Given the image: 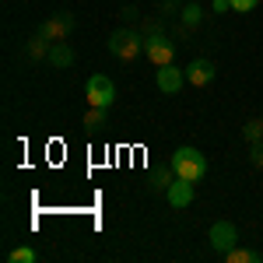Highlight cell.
Returning a JSON list of instances; mask_svg holds the SVG:
<instances>
[{"label":"cell","mask_w":263,"mask_h":263,"mask_svg":"<svg viewBox=\"0 0 263 263\" xmlns=\"http://www.w3.org/2000/svg\"><path fill=\"white\" fill-rule=\"evenodd\" d=\"M249 162L256 165V168H263V141H253V144H249Z\"/></svg>","instance_id":"18"},{"label":"cell","mask_w":263,"mask_h":263,"mask_svg":"<svg viewBox=\"0 0 263 263\" xmlns=\"http://www.w3.org/2000/svg\"><path fill=\"white\" fill-rule=\"evenodd\" d=\"M74 25H78V18L70 14V11H57V14H49V18L42 21V35L49 42H67L70 39V32H74Z\"/></svg>","instance_id":"5"},{"label":"cell","mask_w":263,"mask_h":263,"mask_svg":"<svg viewBox=\"0 0 263 263\" xmlns=\"http://www.w3.org/2000/svg\"><path fill=\"white\" fill-rule=\"evenodd\" d=\"M224 260H228V263H260L263 256L256 253V249H228Z\"/></svg>","instance_id":"15"},{"label":"cell","mask_w":263,"mask_h":263,"mask_svg":"<svg viewBox=\"0 0 263 263\" xmlns=\"http://www.w3.org/2000/svg\"><path fill=\"white\" fill-rule=\"evenodd\" d=\"M214 74H218V67L207 60V57H197V60H190V67H186V84L207 88V84L214 81Z\"/></svg>","instance_id":"7"},{"label":"cell","mask_w":263,"mask_h":263,"mask_svg":"<svg viewBox=\"0 0 263 263\" xmlns=\"http://www.w3.org/2000/svg\"><path fill=\"white\" fill-rule=\"evenodd\" d=\"M242 137L246 144H253V141H263V116H253V120L242 126Z\"/></svg>","instance_id":"16"},{"label":"cell","mask_w":263,"mask_h":263,"mask_svg":"<svg viewBox=\"0 0 263 263\" xmlns=\"http://www.w3.org/2000/svg\"><path fill=\"white\" fill-rule=\"evenodd\" d=\"M182 4H186V0H158V11H162V18H165V14L182 11Z\"/></svg>","instance_id":"19"},{"label":"cell","mask_w":263,"mask_h":263,"mask_svg":"<svg viewBox=\"0 0 263 263\" xmlns=\"http://www.w3.org/2000/svg\"><path fill=\"white\" fill-rule=\"evenodd\" d=\"M70 63H74V49H70V42H53V46H49V67L63 70V67H70Z\"/></svg>","instance_id":"12"},{"label":"cell","mask_w":263,"mask_h":263,"mask_svg":"<svg viewBox=\"0 0 263 263\" xmlns=\"http://www.w3.org/2000/svg\"><path fill=\"white\" fill-rule=\"evenodd\" d=\"M155 84L162 88V95H179L182 84H186V70H179V67H158V74H155Z\"/></svg>","instance_id":"8"},{"label":"cell","mask_w":263,"mask_h":263,"mask_svg":"<svg viewBox=\"0 0 263 263\" xmlns=\"http://www.w3.org/2000/svg\"><path fill=\"white\" fill-rule=\"evenodd\" d=\"M105 123H109V109L88 105V112H84V130H88L91 137H99L102 130H105Z\"/></svg>","instance_id":"10"},{"label":"cell","mask_w":263,"mask_h":263,"mask_svg":"<svg viewBox=\"0 0 263 263\" xmlns=\"http://www.w3.org/2000/svg\"><path fill=\"white\" fill-rule=\"evenodd\" d=\"M193 186L197 182H190V179H172V186L165 190V200H168V207H176V211H182V207H190L193 203Z\"/></svg>","instance_id":"9"},{"label":"cell","mask_w":263,"mask_h":263,"mask_svg":"<svg viewBox=\"0 0 263 263\" xmlns=\"http://www.w3.org/2000/svg\"><path fill=\"white\" fill-rule=\"evenodd\" d=\"M179 18H182V25H186V28H200V21H203V7L197 4V0H190V4H182Z\"/></svg>","instance_id":"13"},{"label":"cell","mask_w":263,"mask_h":263,"mask_svg":"<svg viewBox=\"0 0 263 263\" xmlns=\"http://www.w3.org/2000/svg\"><path fill=\"white\" fill-rule=\"evenodd\" d=\"M172 179H176V172H172V165H168V168H162V172H151V176H147V186H151V190H155V193H158V190H168V186H172Z\"/></svg>","instance_id":"14"},{"label":"cell","mask_w":263,"mask_h":263,"mask_svg":"<svg viewBox=\"0 0 263 263\" xmlns=\"http://www.w3.org/2000/svg\"><path fill=\"white\" fill-rule=\"evenodd\" d=\"M120 18L123 21H137V7H134V4H126V7L120 11Z\"/></svg>","instance_id":"22"},{"label":"cell","mask_w":263,"mask_h":263,"mask_svg":"<svg viewBox=\"0 0 263 263\" xmlns=\"http://www.w3.org/2000/svg\"><path fill=\"white\" fill-rule=\"evenodd\" d=\"M172 172L179 176V179H190V182H200L207 176V158H203V151L197 147H190V144H182L172 151Z\"/></svg>","instance_id":"1"},{"label":"cell","mask_w":263,"mask_h":263,"mask_svg":"<svg viewBox=\"0 0 263 263\" xmlns=\"http://www.w3.org/2000/svg\"><path fill=\"white\" fill-rule=\"evenodd\" d=\"M211 11H214V14H224V11H232V0H211Z\"/></svg>","instance_id":"21"},{"label":"cell","mask_w":263,"mask_h":263,"mask_svg":"<svg viewBox=\"0 0 263 263\" xmlns=\"http://www.w3.org/2000/svg\"><path fill=\"white\" fill-rule=\"evenodd\" d=\"M256 4H260V0H232V11H239V14H249V11H256Z\"/></svg>","instance_id":"20"},{"label":"cell","mask_w":263,"mask_h":263,"mask_svg":"<svg viewBox=\"0 0 263 263\" xmlns=\"http://www.w3.org/2000/svg\"><path fill=\"white\" fill-rule=\"evenodd\" d=\"M141 49H144L141 32H134L130 25H123V28H116V32L109 35V53L120 57V60H137Z\"/></svg>","instance_id":"2"},{"label":"cell","mask_w":263,"mask_h":263,"mask_svg":"<svg viewBox=\"0 0 263 263\" xmlns=\"http://www.w3.org/2000/svg\"><path fill=\"white\" fill-rule=\"evenodd\" d=\"M84 99H88V105L112 109V102H116V84H112V78H105V74H91L88 84H84Z\"/></svg>","instance_id":"3"},{"label":"cell","mask_w":263,"mask_h":263,"mask_svg":"<svg viewBox=\"0 0 263 263\" xmlns=\"http://www.w3.org/2000/svg\"><path fill=\"white\" fill-rule=\"evenodd\" d=\"M235 242H239V228L232 221H214L211 224V249L214 253H228V249H235Z\"/></svg>","instance_id":"6"},{"label":"cell","mask_w":263,"mask_h":263,"mask_svg":"<svg viewBox=\"0 0 263 263\" xmlns=\"http://www.w3.org/2000/svg\"><path fill=\"white\" fill-rule=\"evenodd\" d=\"M186 4H190V0H186Z\"/></svg>","instance_id":"23"},{"label":"cell","mask_w":263,"mask_h":263,"mask_svg":"<svg viewBox=\"0 0 263 263\" xmlns=\"http://www.w3.org/2000/svg\"><path fill=\"white\" fill-rule=\"evenodd\" d=\"M49 46H53V42L46 39V35H42V32H35V35H32V39L25 42V57H28V60H49Z\"/></svg>","instance_id":"11"},{"label":"cell","mask_w":263,"mask_h":263,"mask_svg":"<svg viewBox=\"0 0 263 263\" xmlns=\"http://www.w3.org/2000/svg\"><path fill=\"white\" fill-rule=\"evenodd\" d=\"M144 53L155 67H168L176 60V42L168 39L165 32H155V35H144Z\"/></svg>","instance_id":"4"},{"label":"cell","mask_w":263,"mask_h":263,"mask_svg":"<svg viewBox=\"0 0 263 263\" xmlns=\"http://www.w3.org/2000/svg\"><path fill=\"white\" fill-rule=\"evenodd\" d=\"M7 260H11V263H35V260H39V253L28 249V246H18V249L7 253Z\"/></svg>","instance_id":"17"}]
</instances>
